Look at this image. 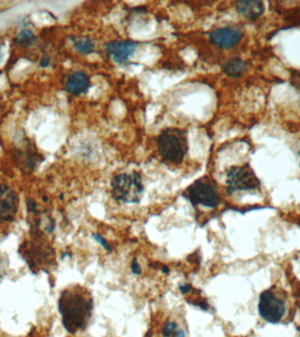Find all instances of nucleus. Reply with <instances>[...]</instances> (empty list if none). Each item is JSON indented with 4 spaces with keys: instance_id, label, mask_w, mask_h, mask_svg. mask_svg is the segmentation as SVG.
Masks as SVG:
<instances>
[{
    "instance_id": "nucleus-1",
    "label": "nucleus",
    "mask_w": 300,
    "mask_h": 337,
    "mask_svg": "<svg viewBox=\"0 0 300 337\" xmlns=\"http://www.w3.org/2000/svg\"><path fill=\"white\" fill-rule=\"evenodd\" d=\"M93 307V295L88 289L81 285L65 289L58 301L64 328L71 334L84 330L92 318Z\"/></svg>"
},
{
    "instance_id": "nucleus-2",
    "label": "nucleus",
    "mask_w": 300,
    "mask_h": 337,
    "mask_svg": "<svg viewBox=\"0 0 300 337\" xmlns=\"http://www.w3.org/2000/svg\"><path fill=\"white\" fill-rule=\"evenodd\" d=\"M19 254L35 274L40 271H47L55 263V251L45 242L40 229H31V240L20 245Z\"/></svg>"
},
{
    "instance_id": "nucleus-3",
    "label": "nucleus",
    "mask_w": 300,
    "mask_h": 337,
    "mask_svg": "<svg viewBox=\"0 0 300 337\" xmlns=\"http://www.w3.org/2000/svg\"><path fill=\"white\" fill-rule=\"evenodd\" d=\"M291 302L287 291L274 284L259 296V315L269 323H281L291 312Z\"/></svg>"
},
{
    "instance_id": "nucleus-4",
    "label": "nucleus",
    "mask_w": 300,
    "mask_h": 337,
    "mask_svg": "<svg viewBox=\"0 0 300 337\" xmlns=\"http://www.w3.org/2000/svg\"><path fill=\"white\" fill-rule=\"evenodd\" d=\"M157 150L164 162L181 164L188 151L186 131L177 128L164 129L157 137Z\"/></svg>"
},
{
    "instance_id": "nucleus-5",
    "label": "nucleus",
    "mask_w": 300,
    "mask_h": 337,
    "mask_svg": "<svg viewBox=\"0 0 300 337\" xmlns=\"http://www.w3.org/2000/svg\"><path fill=\"white\" fill-rule=\"evenodd\" d=\"M144 186L141 174L136 171L116 175L111 182V193L116 201L124 204H135L141 201Z\"/></svg>"
},
{
    "instance_id": "nucleus-6",
    "label": "nucleus",
    "mask_w": 300,
    "mask_h": 337,
    "mask_svg": "<svg viewBox=\"0 0 300 337\" xmlns=\"http://www.w3.org/2000/svg\"><path fill=\"white\" fill-rule=\"evenodd\" d=\"M186 197L192 206H201L206 208H215L221 202V195L216 184L210 178L198 179L186 189Z\"/></svg>"
},
{
    "instance_id": "nucleus-7",
    "label": "nucleus",
    "mask_w": 300,
    "mask_h": 337,
    "mask_svg": "<svg viewBox=\"0 0 300 337\" xmlns=\"http://www.w3.org/2000/svg\"><path fill=\"white\" fill-rule=\"evenodd\" d=\"M226 191L232 194L236 191H254L260 188V180L248 164L233 166L226 174Z\"/></svg>"
},
{
    "instance_id": "nucleus-8",
    "label": "nucleus",
    "mask_w": 300,
    "mask_h": 337,
    "mask_svg": "<svg viewBox=\"0 0 300 337\" xmlns=\"http://www.w3.org/2000/svg\"><path fill=\"white\" fill-rule=\"evenodd\" d=\"M19 196L6 185H0V224L12 222L18 212Z\"/></svg>"
},
{
    "instance_id": "nucleus-9",
    "label": "nucleus",
    "mask_w": 300,
    "mask_h": 337,
    "mask_svg": "<svg viewBox=\"0 0 300 337\" xmlns=\"http://www.w3.org/2000/svg\"><path fill=\"white\" fill-rule=\"evenodd\" d=\"M243 36V32L239 27H225L211 32L209 39L212 44L221 49H231L238 44Z\"/></svg>"
},
{
    "instance_id": "nucleus-10",
    "label": "nucleus",
    "mask_w": 300,
    "mask_h": 337,
    "mask_svg": "<svg viewBox=\"0 0 300 337\" xmlns=\"http://www.w3.org/2000/svg\"><path fill=\"white\" fill-rule=\"evenodd\" d=\"M138 43L130 40L123 41H112L106 45V50L107 56H109L114 62L118 63H125L128 62L129 57H131L136 50Z\"/></svg>"
},
{
    "instance_id": "nucleus-11",
    "label": "nucleus",
    "mask_w": 300,
    "mask_h": 337,
    "mask_svg": "<svg viewBox=\"0 0 300 337\" xmlns=\"http://www.w3.org/2000/svg\"><path fill=\"white\" fill-rule=\"evenodd\" d=\"M15 162L19 169L24 174L32 173L36 170L38 165L42 163L43 157L36 149L27 148L26 150H18L15 153Z\"/></svg>"
},
{
    "instance_id": "nucleus-12",
    "label": "nucleus",
    "mask_w": 300,
    "mask_h": 337,
    "mask_svg": "<svg viewBox=\"0 0 300 337\" xmlns=\"http://www.w3.org/2000/svg\"><path fill=\"white\" fill-rule=\"evenodd\" d=\"M91 87V80L84 71H77L72 73L66 81L65 89L69 94L78 96L85 94Z\"/></svg>"
},
{
    "instance_id": "nucleus-13",
    "label": "nucleus",
    "mask_w": 300,
    "mask_h": 337,
    "mask_svg": "<svg viewBox=\"0 0 300 337\" xmlns=\"http://www.w3.org/2000/svg\"><path fill=\"white\" fill-rule=\"evenodd\" d=\"M236 9L244 18L254 20L260 18L264 12V5L261 1L243 0L236 2Z\"/></svg>"
},
{
    "instance_id": "nucleus-14",
    "label": "nucleus",
    "mask_w": 300,
    "mask_h": 337,
    "mask_svg": "<svg viewBox=\"0 0 300 337\" xmlns=\"http://www.w3.org/2000/svg\"><path fill=\"white\" fill-rule=\"evenodd\" d=\"M247 69L246 62L241 58L234 57L229 59L223 67V72L231 77H238L243 75Z\"/></svg>"
},
{
    "instance_id": "nucleus-15",
    "label": "nucleus",
    "mask_w": 300,
    "mask_h": 337,
    "mask_svg": "<svg viewBox=\"0 0 300 337\" xmlns=\"http://www.w3.org/2000/svg\"><path fill=\"white\" fill-rule=\"evenodd\" d=\"M73 45L75 50L81 54L93 53L95 48L93 40L86 37H77L73 39Z\"/></svg>"
},
{
    "instance_id": "nucleus-16",
    "label": "nucleus",
    "mask_w": 300,
    "mask_h": 337,
    "mask_svg": "<svg viewBox=\"0 0 300 337\" xmlns=\"http://www.w3.org/2000/svg\"><path fill=\"white\" fill-rule=\"evenodd\" d=\"M36 41V36L30 30H23L20 34H19L17 38L15 39V43L25 46H30L34 44Z\"/></svg>"
},
{
    "instance_id": "nucleus-17",
    "label": "nucleus",
    "mask_w": 300,
    "mask_h": 337,
    "mask_svg": "<svg viewBox=\"0 0 300 337\" xmlns=\"http://www.w3.org/2000/svg\"><path fill=\"white\" fill-rule=\"evenodd\" d=\"M180 329L178 325L174 321H168L163 328V335L164 337H175Z\"/></svg>"
},
{
    "instance_id": "nucleus-18",
    "label": "nucleus",
    "mask_w": 300,
    "mask_h": 337,
    "mask_svg": "<svg viewBox=\"0 0 300 337\" xmlns=\"http://www.w3.org/2000/svg\"><path fill=\"white\" fill-rule=\"evenodd\" d=\"M93 237L97 242V243L101 245L102 247L106 249V251L110 252L111 250H112V247H111L110 244L108 243V242L101 235L95 233V234H93Z\"/></svg>"
},
{
    "instance_id": "nucleus-19",
    "label": "nucleus",
    "mask_w": 300,
    "mask_h": 337,
    "mask_svg": "<svg viewBox=\"0 0 300 337\" xmlns=\"http://www.w3.org/2000/svg\"><path fill=\"white\" fill-rule=\"evenodd\" d=\"M27 211L29 213H33L34 214L36 213H38V210H37V204H36V201L32 199H28L27 200Z\"/></svg>"
},
{
    "instance_id": "nucleus-20",
    "label": "nucleus",
    "mask_w": 300,
    "mask_h": 337,
    "mask_svg": "<svg viewBox=\"0 0 300 337\" xmlns=\"http://www.w3.org/2000/svg\"><path fill=\"white\" fill-rule=\"evenodd\" d=\"M131 270L134 275L139 276L141 274V268L139 262L137 261L136 258L132 259V262H131Z\"/></svg>"
},
{
    "instance_id": "nucleus-21",
    "label": "nucleus",
    "mask_w": 300,
    "mask_h": 337,
    "mask_svg": "<svg viewBox=\"0 0 300 337\" xmlns=\"http://www.w3.org/2000/svg\"><path fill=\"white\" fill-rule=\"evenodd\" d=\"M179 291L183 294H187V293H190V291H191V285L189 284H180L179 285Z\"/></svg>"
},
{
    "instance_id": "nucleus-22",
    "label": "nucleus",
    "mask_w": 300,
    "mask_h": 337,
    "mask_svg": "<svg viewBox=\"0 0 300 337\" xmlns=\"http://www.w3.org/2000/svg\"><path fill=\"white\" fill-rule=\"evenodd\" d=\"M293 79L295 80L294 83H293V85L295 86L297 89H299L300 91V74L299 75H294V77H292Z\"/></svg>"
},
{
    "instance_id": "nucleus-23",
    "label": "nucleus",
    "mask_w": 300,
    "mask_h": 337,
    "mask_svg": "<svg viewBox=\"0 0 300 337\" xmlns=\"http://www.w3.org/2000/svg\"><path fill=\"white\" fill-rule=\"evenodd\" d=\"M49 64V58L47 57H44L42 60H41V62H40V65L42 67H46L48 66Z\"/></svg>"
},
{
    "instance_id": "nucleus-24",
    "label": "nucleus",
    "mask_w": 300,
    "mask_h": 337,
    "mask_svg": "<svg viewBox=\"0 0 300 337\" xmlns=\"http://www.w3.org/2000/svg\"><path fill=\"white\" fill-rule=\"evenodd\" d=\"M175 337H186V336H185V333H184V331L180 329V330L178 331V333H177V336H176Z\"/></svg>"
},
{
    "instance_id": "nucleus-25",
    "label": "nucleus",
    "mask_w": 300,
    "mask_h": 337,
    "mask_svg": "<svg viewBox=\"0 0 300 337\" xmlns=\"http://www.w3.org/2000/svg\"><path fill=\"white\" fill-rule=\"evenodd\" d=\"M162 271L164 272V273H169V267L167 266H163L162 267Z\"/></svg>"
}]
</instances>
